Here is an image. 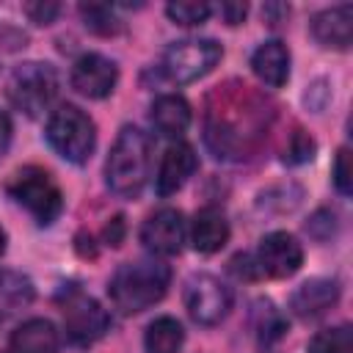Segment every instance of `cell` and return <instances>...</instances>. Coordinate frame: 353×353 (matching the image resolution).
I'll return each instance as SVG.
<instances>
[{"label":"cell","instance_id":"83f0119b","mask_svg":"<svg viewBox=\"0 0 353 353\" xmlns=\"http://www.w3.org/2000/svg\"><path fill=\"white\" fill-rule=\"evenodd\" d=\"M229 268H232V273H234V276H240V279H245V281L262 279L259 265H256V259H254L251 254H237V256L229 262Z\"/></svg>","mask_w":353,"mask_h":353},{"label":"cell","instance_id":"484cf974","mask_svg":"<svg viewBox=\"0 0 353 353\" xmlns=\"http://www.w3.org/2000/svg\"><path fill=\"white\" fill-rule=\"evenodd\" d=\"M22 11L28 14L30 22H36V25H50V22L61 14V6L52 3V0H33V3H25Z\"/></svg>","mask_w":353,"mask_h":353},{"label":"cell","instance_id":"44dd1931","mask_svg":"<svg viewBox=\"0 0 353 353\" xmlns=\"http://www.w3.org/2000/svg\"><path fill=\"white\" fill-rule=\"evenodd\" d=\"M80 17H83V25L97 33V36H116L121 30V19L113 14L110 6H102V3H83L80 6Z\"/></svg>","mask_w":353,"mask_h":353},{"label":"cell","instance_id":"7c38bea8","mask_svg":"<svg viewBox=\"0 0 353 353\" xmlns=\"http://www.w3.org/2000/svg\"><path fill=\"white\" fill-rule=\"evenodd\" d=\"M309 30L325 50H347L353 44V6H331L312 17Z\"/></svg>","mask_w":353,"mask_h":353},{"label":"cell","instance_id":"3957f363","mask_svg":"<svg viewBox=\"0 0 353 353\" xmlns=\"http://www.w3.org/2000/svg\"><path fill=\"white\" fill-rule=\"evenodd\" d=\"M47 143L69 163L83 165L97 146V127L85 110L77 105H61L50 113L47 127H44Z\"/></svg>","mask_w":353,"mask_h":353},{"label":"cell","instance_id":"d6986e66","mask_svg":"<svg viewBox=\"0 0 353 353\" xmlns=\"http://www.w3.org/2000/svg\"><path fill=\"white\" fill-rule=\"evenodd\" d=\"M182 342H185V331L176 317L163 314L146 325V334H143L146 353H176Z\"/></svg>","mask_w":353,"mask_h":353},{"label":"cell","instance_id":"d4e9b609","mask_svg":"<svg viewBox=\"0 0 353 353\" xmlns=\"http://www.w3.org/2000/svg\"><path fill=\"white\" fill-rule=\"evenodd\" d=\"M334 185H336V190L342 193V196H350V190H353V163H350V149L347 146H342L339 152H336V157H334Z\"/></svg>","mask_w":353,"mask_h":353},{"label":"cell","instance_id":"d6a6232c","mask_svg":"<svg viewBox=\"0 0 353 353\" xmlns=\"http://www.w3.org/2000/svg\"><path fill=\"white\" fill-rule=\"evenodd\" d=\"M8 353H11V350H8Z\"/></svg>","mask_w":353,"mask_h":353},{"label":"cell","instance_id":"4dcf8cb0","mask_svg":"<svg viewBox=\"0 0 353 353\" xmlns=\"http://www.w3.org/2000/svg\"><path fill=\"white\" fill-rule=\"evenodd\" d=\"M11 119H8V113L6 110H0V157L6 154V149H8V143H11Z\"/></svg>","mask_w":353,"mask_h":353},{"label":"cell","instance_id":"1f68e13d","mask_svg":"<svg viewBox=\"0 0 353 353\" xmlns=\"http://www.w3.org/2000/svg\"><path fill=\"white\" fill-rule=\"evenodd\" d=\"M6 245H8V234H6V229L0 226V256L6 254Z\"/></svg>","mask_w":353,"mask_h":353},{"label":"cell","instance_id":"277c9868","mask_svg":"<svg viewBox=\"0 0 353 353\" xmlns=\"http://www.w3.org/2000/svg\"><path fill=\"white\" fill-rule=\"evenodd\" d=\"M8 193L17 199V204H22L41 226H50L61 210H63V196L58 182L52 179L50 171L39 168V165H25L19 168L11 182H8Z\"/></svg>","mask_w":353,"mask_h":353},{"label":"cell","instance_id":"ac0fdd59","mask_svg":"<svg viewBox=\"0 0 353 353\" xmlns=\"http://www.w3.org/2000/svg\"><path fill=\"white\" fill-rule=\"evenodd\" d=\"M152 124L160 135L179 138L190 127V105L179 94H163L152 102Z\"/></svg>","mask_w":353,"mask_h":353},{"label":"cell","instance_id":"4316f807","mask_svg":"<svg viewBox=\"0 0 353 353\" xmlns=\"http://www.w3.org/2000/svg\"><path fill=\"white\" fill-rule=\"evenodd\" d=\"M334 229H336V215L331 210H317L312 215V221L306 223V232L317 240H328L334 234Z\"/></svg>","mask_w":353,"mask_h":353},{"label":"cell","instance_id":"2e32d148","mask_svg":"<svg viewBox=\"0 0 353 353\" xmlns=\"http://www.w3.org/2000/svg\"><path fill=\"white\" fill-rule=\"evenodd\" d=\"M190 243L199 254H215L229 243V221L221 210L204 207L190 221Z\"/></svg>","mask_w":353,"mask_h":353},{"label":"cell","instance_id":"ba28073f","mask_svg":"<svg viewBox=\"0 0 353 353\" xmlns=\"http://www.w3.org/2000/svg\"><path fill=\"white\" fill-rule=\"evenodd\" d=\"M110 328L108 312L94 301L91 295L83 292H69L63 301V331L74 345H91L105 336Z\"/></svg>","mask_w":353,"mask_h":353},{"label":"cell","instance_id":"8992f818","mask_svg":"<svg viewBox=\"0 0 353 353\" xmlns=\"http://www.w3.org/2000/svg\"><path fill=\"white\" fill-rule=\"evenodd\" d=\"M223 58V47L215 39H185L174 41L163 55V72L171 83H193L212 72Z\"/></svg>","mask_w":353,"mask_h":353},{"label":"cell","instance_id":"7a4b0ae2","mask_svg":"<svg viewBox=\"0 0 353 353\" xmlns=\"http://www.w3.org/2000/svg\"><path fill=\"white\" fill-rule=\"evenodd\" d=\"M171 284V268L160 259H138V262H124L110 284L108 295L113 306L121 314H138L149 306H154Z\"/></svg>","mask_w":353,"mask_h":353},{"label":"cell","instance_id":"7402d4cb","mask_svg":"<svg viewBox=\"0 0 353 353\" xmlns=\"http://www.w3.org/2000/svg\"><path fill=\"white\" fill-rule=\"evenodd\" d=\"M210 11H212V8H210L204 0H176V3H168V6H165L168 19L176 22V25H185V28H193V25L207 22Z\"/></svg>","mask_w":353,"mask_h":353},{"label":"cell","instance_id":"8fae6325","mask_svg":"<svg viewBox=\"0 0 353 353\" xmlns=\"http://www.w3.org/2000/svg\"><path fill=\"white\" fill-rule=\"evenodd\" d=\"M141 243L157 256H174L185 243V218L174 207L152 212L141 226Z\"/></svg>","mask_w":353,"mask_h":353},{"label":"cell","instance_id":"9a60e30c","mask_svg":"<svg viewBox=\"0 0 353 353\" xmlns=\"http://www.w3.org/2000/svg\"><path fill=\"white\" fill-rule=\"evenodd\" d=\"M251 69L265 85L281 88L290 80V50H287V44L279 41V39L262 41L251 55Z\"/></svg>","mask_w":353,"mask_h":353},{"label":"cell","instance_id":"f546056e","mask_svg":"<svg viewBox=\"0 0 353 353\" xmlns=\"http://www.w3.org/2000/svg\"><path fill=\"white\" fill-rule=\"evenodd\" d=\"M218 11H221L226 25H240L245 19V14H248V6L245 3H221Z\"/></svg>","mask_w":353,"mask_h":353},{"label":"cell","instance_id":"52a82bcc","mask_svg":"<svg viewBox=\"0 0 353 353\" xmlns=\"http://www.w3.org/2000/svg\"><path fill=\"white\" fill-rule=\"evenodd\" d=\"M185 309L199 325H218L232 309V290L210 273H196L185 284Z\"/></svg>","mask_w":353,"mask_h":353},{"label":"cell","instance_id":"9c48e42d","mask_svg":"<svg viewBox=\"0 0 353 353\" xmlns=\"http://www.w3.org/2000/svg\"><path fill=\"white\" fill-rule=\"evenodd\" d=\"M259 273L270 279H290L303 265V248L290 232H270L259 240V248L254 254Z\"/></svg>","mask_w":353,"mask_h":353},{"label":"cell","instance_id":"cb8c5ba5","mask_svg":"<svg viewBox=\"0 0 353 353\" xmlns=\"http://www.w3.org/2000/svg\"><path fill=\"white\" fill-rule=\"evenodd\" d=\"M314 152H317L314 138H312L306 130L295 127V130L290 132L287 143H284V154H281V160L290 163V165H301V163H309V160L314 157Z\"/></svg>","mask_w":353,"mask_h":353},{"label":"cell","instance_id":"e0dca14e","mask_svg":"<svg viewBox=\"0 0 353 353\" xmlns=\"http://www.w3.org/2000/svg\"><path fill=\"white\" fill-rule=\"evenodd\" d=\"M11 353H58V331L44 317L19 323L11 334Z\"/></svg>","mask_w":353,"mask_h":353},{"label":"cell","instance_id":"30bf717a","mask_svg":"<svg viewBox=\"0 0 353 353\" xmlns=\"http://www.w3.org/2000/svg\"><path fill=\"white\" fill-rule=\"evenodd\" d=\"M116 83H119V66L99 52H85L72 66V88L88 99L110 97Z\"/></svg>","mask_w":353,"mask_h":353},{"label":"cell","instance_id":"5bb4252c","mask_svg":"<svg viewBox=\"0 0 353 353\" xmlns=\"http://www.w3.org/2000/svg\"><path fill=\"white\" fill-rule=\"evenodd\" d=\"M336 301H339V284L334 279H309L292 292L290 309L301 320H314L325 314L331 306H336Z\"/></svg>","mask_w":353,"mask_h":353},{"label":"cell","instance_id":"4fadbf2b","mask_svg":"<svg viewBox=\"0 0 353 353\" xmlns=\"http://www.w3.org/2000/svg\"><path fill=\"white\" fill-rule=\"evenodd\" d=\"M199 168V157L193 152L190 143L176 141L163 152L160 168H157V193L160 196H171L176 193Z\"/></svg>","mask_w":353,"mask_h":353},{"label":"cell","instance_id":"6da1fadb","mask_svg":"<svg viewBox=\"0 0 353 353\" xmlns=\"http://www.w3.org/2000/svg\"><path fill=\"white\" fill-rule=\"evenodd\" d=\"M152 168V141L138 127H121L116 135L108 163H105V182L121 199H135L146 188Z\"/></svg>","mask_w":353,"mask_h":353},{"label":"cell","instance_id":"ffe728a7","mask_svg":"<svg viewBox=\"0 0 353 353\" xmlns=\"http://www.w3.org/2000/svg\"><path fill=\"white\" fill-rule=\"evenodd\" d=\"M306 353H353V331H350V325H334V328L317 331L309 339Z\"/></svg>","mask_w":353,"mask_h":353},{"label":"cell","instance_id":"5b68a950","mask_svg":"<svg viewBox=\"0 0 353 353\" xmlns=\"http://www.w3.org/2000/svg\"><path fill=\"white\" fill-rule=\"evenodd\" d=\"M58 97V72L50 63L30 61L11 72L8 77V99L17 110L36 119L41 116L52 99Z\"/></svg>","mask_w":353,"mask_h":353},{"label":"cell","instance_id":"603a6c76","mask_svg":"<svg viewBox=\"0 0 353 353\" xmlns=\"http://www.w3.org/2000/svg\"><path fill=\"white\" fill-rule=\"evenodd\" d=\"M254 317H256V334L262 342H273V339L284 336L287 320L281 317V312L270 301H259V309L254 312Z\"/></svg>","mask_w":353,"mask_h":353},{"label":"cell","instance_id":"f1b7e54d","mask_svg":"<svg viewBox=\"0 0 353 353\" xmlns=\"http://www.w3.org/2000/svg\"><path fill=\"white\" fill-rule=\"evenodd\" d=\"M124 234H127L124 215H113V218L105 223V229H102V240H105L108 245H113V248H119V245L124 243Z\"/></svg>","mask_w":353,"mask_h":353}]
</instances>
